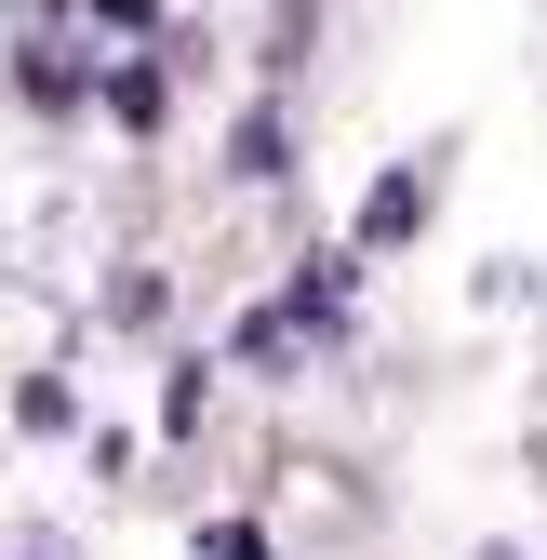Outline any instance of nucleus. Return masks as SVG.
I'll return each instance as SVG.
<instances>
[{"mask_svg": "<svg viewBox=\"0 0 547 560\" xmlns=\"http://www.w3.org/2000/svg\"><path fill=\"white\" fill-rule=\"evenodd\" d=\"M415 214H428V174H387V187H374V214H361V241H400Z\"/></svg>", "mask_w": 547, "mask_h": 560, "instance_id": "f03ea898", "label": "nucleus"}, {"mask_svg": "<svg viewBox=\"0 0 547 560\" xmlns=\"http://www.w3.org/2000/svg\"><path fill=\"white\" fill-rule=\"evenodd\" d=\"M334 334H348V267H307L281 307L241 320V361H307V347H334Z\"/></svg>", "mask_w": 547, "mask_h": 560, "instance_id": "f257e3e1", "label": "nucleus"}, {"mask_svg": "<svg viewBox=\"0 0 547 560\" xmlns=\"http://www.w3.org/2000/svg\"><path fill=\"white\" fill-rule=\"evenodd\" d=\"M0 560H81V547H67V534H40V521H14V534H0Z\"/></svg>", "mask_w": 547, "mask_h": 560, "instance_id": "7ed1b4c3", "label": "nucleus"}]
</instances>
